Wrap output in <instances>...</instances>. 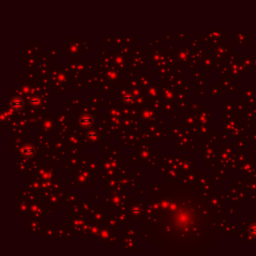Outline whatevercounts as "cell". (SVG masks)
<instances>
[{"instance_id": "1", "label": "cell", "mask_w": 256, "mask_h": 256, "mask_svg": "<svg viewBox=\"0 0 256 256\" xmlns=\"http://www.w3.org/2000/svg\"><path fill=\"white\" fill-rule=\"evenodd\" d=\"M79 124L84 127V128H89L92 126L93 124V118L91 115L89 114H84L82 115V116L80 117V119H79Z\"/></svg>"}, {"instance_id": "2", "label": "cell", "mask_w": 256, "mask_h": 256, "mask_svg": "<svg viewBox=\"0 0 256 256\" xmlns=\"http://www.w3.org/2000/svg\"><path fill=\"white\" fill-rule=\"evenodd\" d=\"M10 105H11V107L13 110L19 111L23 108L24 103H23V100L21 99L20 97H14V98L11 100Z\"/></svg>"}, {"instance_id": "3", "label": "cell", "mask_w": 256, "mask_h": 256, "mask_svg": "<svg viewBox=\"0 0 256 256\" xmlns=\"http://www.w3.org/2000/svg\"><path fill=\"white\" fill-rule=\"evenodd\" d=\"M22 154L26 157H31L32 155H34V148L31 145H27L22 149Z\"/></svg>"}, {"instance_id": "4", "label": "cell", "mask_w": 256, "mask_h": 256, "mask_svg": "<svg viewBox=\"0 0 256 256\" xmlns=\"http://www.w3.org/2000/svg\"><path fill=\"white\" fill-rule=\"evenodd\" d=\"M123 100L126 104H130V103L134 102V96L131 93H127L123 96Z\"/></svg>"}, {"instance_id": "5", "label": "cell", "mask_w": 256, "mask_h": 256, "mask_svg": "<svg viewBox=\"0 0 256 256\" xmlns=\"http://www.w3.org/2000/svg\"><path fill=\"white\" fill-rule=\"evenodd\" d=\"M30 102H31L32 104H34V105H38L39 104V99L37 98V97H33V98L30 99Z\"/></svg>"}, {"instance_id": "6", "label": "cell", "mask_w": 256, "mask_h": 256, "mask_svg": "<svg viewBox=\"0 0 256 256\" xmlns=\"http://www.w3.org/2000/svg\"><path fill=\"white\" fill-rule=\"evenodd\" d=\"M87 136L89 137V138H95V137L97 136V133H95V132H90Z\"/></svg>"}]
</instances>
